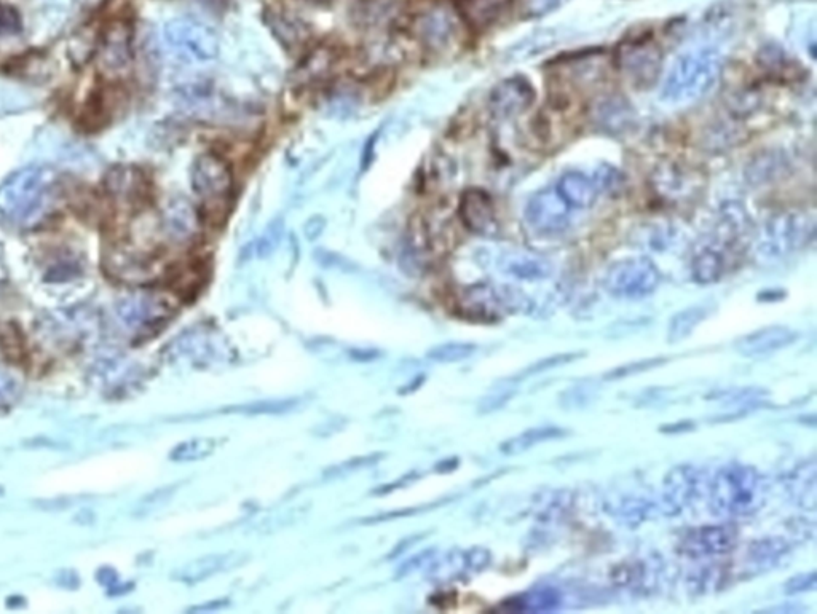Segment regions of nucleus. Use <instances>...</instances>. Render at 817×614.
I'll use <instances>...</instances> for the list:
<instances>
[{
  "instance_id": "18",
  "label": "nucleus",
  "mask_w": 817,
  "mask_h": 614,
  "mask_svg": "<svg viewBox=\"0 0 817 614\" xmlns=\"http://www.w3.org/2000/svg\"><path fill=\"white\" fill-rule=\"evenodd\" d=\"M591 119L599 130L608 134H621L634 125L636 112L623 96L607 95L597 99L593 104Z\"/></svg>"
},
{
  "instance_id": "27",
  "label": "nucleus",
  "mask_w": 817,
  "mask_h": 614,
  "mask_svg": "<svg viewBox=\"0 0 817 614\" xmlns=\"http://www.w3.org/2000/svg\"><path fill=\"white\" fill-rule=\"evenodd\" d=\"M556 189L559 195L569 203L570 208H591L599 195L593 178H588L580 171H567L562 174Z\"/></svg>"
},
{
  "instance_id": "2",
  "label": "nucleus",
  "mask_w": 817,
  "mask_h": 614,
  "mask_svg": "<svg viewBox=\"0 0 817 614\" xmlns=\"http://www.w3.org/2000/svg\"><path fill=\"white\" fill-rule=\"evenodd\" d=\"M768 485L752 466H725L712 479L709 498L714 514L722 517H749L763 508Z\"/></svg>"
},
{
  "instance_id": "30",
  "label": "nucleus",
  "mask_w": 817,
  "mask_h": 614,
  "mask_svg": "<svg viewBox=\"0 0 817 614\" xmlns=\"http://www.w3.org/2000/svg\"><path fill=\"white\" fill-rule=\"evenodd\" d=\"M561 603L562 595L557 589H554V587H538V589H532V591L508 600V602H505V607L513 611L541 613V611L556 610Z\"/></svg>"
},
{
  "instance_id": "23",
  "label": "nucleus",
  "mask_w": 817,
  "mask_h": 614,
  "mask_svg": "<svg viewBox=\"0 0 817 614\" xmlns=\"http://www.w3.org/2000/svg\"><path fill=\"white\" fill-rule=\"evenodd\" d=\"M511 302V294H502L487 284H476L466 289L462 296L463 310L478 318L494 319L500 316Z\"/></svg>"
},
{
  "instance_id": "41",
  "label": "nucleus",
  "mask_w": 817,
  "mask_h": 614,
  "mask_svg": "<svg viewBox=\"0 0 817 614\" xmlns=\"http://www.w3.org/2000/svg\"><path fill=\"white\" fill-rule=\"evenodd\" d=\"M597 398L596 388L591 383L570 386L559 396L561 406L567 410L585 409Z\"/></svg>"
},
{
  "instance_id": "24",
  "label": "nucleus",
  "mask_w": 817,
  "mask_h": 614,
  "mask_svg": "<svg viewBox=\"0 0 817 614\" xmlns=\"http://www.w3.org/2000/svg\"><path fill=\"white\" fill-rule=\"evenodd\" d=\"M727 265V251L709 240L691 259V276L698 284H714L725 275Z\"/></svg>"
},
{
  "instance_id": "34",
  "label": "nucleus",
  "mask_w": 817,
  "mask_h": 614,
  "mask_svg": "<svg viewBox=\"0 0 817 614\" xmlns=\"http://www.w3.org/2000/svg\"><path fill=\"white\" fill-rule=\"evenodd\" d=\"M730 573L720 565H706L688 575V591L704 595L722 589L728 583Z\"/></svg>"
},
{
  "instance_id": "47",
  "label": "nucleus",
  "mask_w": 817,
  "mask_h": 614,
  "mask_svg": "<svg viewBox=\"0 0 817 614\" xmlns=\"http://www.w3.org/2000/svg\"><path fill=\"white\" fill-rule=\"evenodd\" d=\"M450 32H452V24L447 20V16L433 15L428 18V39L433 40L436 44H441L444 40L449 39Z\"/></svg>"
},
{
  "instance_id": "38",
  "label": "nucleus",
  "mask_w": 817,
  "mask_h": 614,
  "mask_svg": "<svg viewBox=\"0 0 817 614\" xmlns=\"http://www.w3.org/2000/svg\"><path fill=\"white\" fill-rule=\"evenodd\" d=\"M476 350L478 347L474 343L447 342L431 348L427 353V358L433 363H460V361L471 358Z\"/></svg>"
},
{
  "instance_id": "29",
  "label": "nucleus",
  "mask_w": 817,
  "mask_h": 614,
  "mask_svg": "<svg viewBox=\"0 0 817 614\" xmlns=\"http://www.w3.org/2000/svg\"><path fill=\"white\" fill-rule=\"evenodd\" d=\"M572 506L573 496L569 490H549L535 501V517L541 524H556L569 516Z\"/></svg>"
},
{
  "instance_id": "49",
  "label": "nucleus",
  "mask_w": 817,
  "mask_h": 614,
  "mask_svg": "<svg viewBox=\"0 0 817 614\" xmlns=\"http://www.w3.org/2000/svg\"><path fill=\"white\" fill-rule=\"evenodd\" d=\"M564 0H527L525 2V15L543 16L553 12Z\"/></svg>"
},
{
  "instance_id": "9",
  "label": "nucleus",
  "mask_w": 817,
  "mask_h": 614,
  "mask_svg": "<svg viewBox=\"0 0 817 614\" xmlns=\"http://www.w3.org/2000/svg\"><path fill=\"white\" fill-rule=\"evenodd\" d=\"M570 213L572 208L557 189H543L525 206V221L541 235H557L569 227Z\"/></svg>"
},
{
  "instance_id": "6",
  "label": "nucleus",
  "mask_w": 817,
  "mask_h": 614,
  "mask_svg": "<svg viewBox=\"0 0 817 614\" xmlns=\"http://www.w3.org/2000/svg\"><path fill=\"white\" fill-rule=\"evenodd\" d=\"M615 63L632 87L650 88L663 72V52L652 39L628 40L616 48Z\"/></svg>"
},
{
  "instance_id": "3",
  "label": "nucleus",
  "mask_w": 817,
  "mask_h": 614,
  "mask_svg": "<svg viewBox=\"0 0 817 614\" xmlns=\"http://www.w3.org/2000/svg\"><path fill=\"white\" fill-rule=\"evenodd\" d=\"M166 47L181 63L206 64L216 60L221 52L219 37L211 26L194 20L178 18L166 24Z\"/></svg>"
},
{
  "instance_id": "20",
  "label": "nucleus",
  "mask_w": 817,
  "mask_h": 614,
  "mask_svg": "<svg viewBox=\"0 0 817 614\" xmlns=\"http://www.w3.org/2000/svg\"><path fill=\"white\" fill-rule=\"evenodd\" d=\"M790 552V544L784 538H763L750 544L744 555V573L749 576L762 575L765 571L778 567Z\"/></svg>"
},
{
  "instance_id": "19",
  "label": "nucleus",
  "mask_w": 817,
  "mask_h": 614,
  "mask_svg": "<svg viewBox=\"0 0 817 614\" xmlns=\"http://www.w3.org/2000/svg\"><path fill=\"white\" fill-rule=\"evenodd\" d=\"M99 66L103 71L119 74L130 66L131 37L125 24H114L107 29L98 53Z\"/></svg>"
},
{
  "instance_id": "15",
  "label": "nucleus",
  "mask_w": 817,
  "mask_h": 614,
  "mask_svg": "<svg viewBox=\"0 0 817 614\" xmlns=\"http://www.w3.org/2000/svg\"><path fill=\"white\" fill-rule=\"evenodd\" d=\"M497 267L503 275L519 281H541L551 276L549 260L527 249H505L498 252Z\"/></svg>"
},
{
  "instance_id": "1",
  "label": "nucleus",
  "mask_w": 817,
  "mask_h": 614,
  "mask_svg": "<svg viewBox=\"0 0 817 614\" xmlns=\"http://www.w3.org/2000/svg\"><path fill=\"white\" fill-rule=\"evenodd\" d=\"M723 64L725 60L719 48L711 45L690 48L677 56L669 69L661 88V99L664 103L683 106L704 98L722 77Z\"/></svg>"
},
{
  "instance_id": "11",
  "label": "nucleus",
  "mask_w": 817,
  "mask_h": 614,
  "mask_svg": "<svg viewBox=\"0 0 817 614\" xmlns=\"http://www.w3.org/2000/svg\"><path fill=\"white\" fill-rule=\"evenodd\" d=\"M537 99V91L524 75H513L490 91L489 109L495 120H513L529 111Z\"/></svg>"
},
{
  "instance_id": "52",
  "label": "nucleus",
  "mask_w": 817,
  "mask_h": 614,
  "mask_svg": "<svg viewBox=\"0 0 817 614\" xmlns=\"http://www.w3.org/2000/svg\"><path fill=\"white\" fill-rule=\"evenodd\" d=\"M420 476L422 474L412 473L404 474V476L399 477L398 481L391 482V484L382 485L380 489L374 490L375 495H385V493L395 492V490L404 489V487H409V485L414 484V482L419 481Z\"/></svg>"
},
{
  "instance_id": "40",
  "label": "nucleus",
  "mask_w": 817,
  "mask_h": 614,
  "mask_svg": "<svg viewBox=\"0 0 817 614\" xmlns=\"http://www.w3.org/2000/svg\"><path fill=\"white\" fill-rule=\"evenodd\" d=\"M757 63L758 66L762 67L763 71L776 75V77L789 71L790 66L789 55L778 45H765L758 52Z\"/></svg>"
},
{
  "instance_id": "48",
  "label": "nucleus",
  "mask_w": 817,
  "mask_h": 614,
  "mask_svg": "<svg viewBox=\"0 0 817 614\" xmlns=\"http://www.w3.org/2000/svg\"><path fill=\"white\" fill-rule=\"evenodd\" d=\"M20 29V18L13 8L0 7V36L15 34Z\"/></svg>"
},
{
  "instance_id": "39",
  "label": "nucleus",
  "mask_w": 817,
  "mask_h": 614,
  "mask_svg": "<svg viewBox=\"0 0 817 614\" xmlns=\"http://www.w3.org/2000/svg\"><path fill=\"white\" fill-rule=\"evenodd\" d=\"M383 458H385V453H371V455H363V457L350 458V460L342 461V463H337V465L326 469L324 479L332 481V479L352 476V474L360 473L363 469L377 465Z\"/></svg>"
},
{
  "instance_id": "26",
  "label": "nucleus",
  "mask_w": 817,
  "mask_h": 614,
  "mask_svg": "<svg viewBox=\"0 0 817 614\" xmlns=\"http://www.w3.org/2000/svg\"><path fill=\"white\" fill-rule=\"evenodd\" d=\"M166 230L174 240L187 241L197 235L198 214L190 201L174 198L165 208Z\"/></svg>"
},
{
  "instance_id": "33",
  "label": "nucleus",
  "mask_w": 817,
  "mask_h": 614,
  "mask_svg": "<svg viewBox=\"0 0 817 614\" xmlns=\"http://www.w3.org/2000/svg\"><path fill=\"white\" fill-rule=\"evenodd\" d=\"M711 313V308L706 305H695V307L685 308L672 316L668 327V342L679 343L688 339L699 324Z\"/></svg>"
},
{
  "instance_id": "36",
  "label": "nucleus",
  "mask_w": 817,
  "mask_h": 614,
  "mask_svg": "<svg viewBox=\"0 0 817 614\" xmlns=\"http://www.w3.org/2000/svg\"><path fill=\"white\" fill-rule=\"evenodd\" d=\"M650 511H652V503L640 495L621 496L615 508H613V512L618 516V519L623 524L631 525V527L642 524L647 519Z\"/></svg>"
},
{
  "instance_id": "28",
  "label": "nucleus",
  "mask_w": 817,
  "mask_h": 614,
  "mask_svg": "<svg viewBox=\"0 0 817 614\" xmlns=\"http://www.w3.org/2000/svg\"><path fill=\"white\" fill-rule=\"evenodd\" d=\"M786 171L787 160L782 157L781 152L765 150L750 160L746 168V179L750 185L760 187L778 181Z\"/></svg>"
},
{
  "instance_id": "45",
  "label": "nucleus",
  "mask_w": 817,
  "mask_h": 614,
  "mask_svg": "<svg viewBox=\"0 0 817 614\" xmlns=\"http://www.w3.org/2000/svg\"><path fill=\"white\" fill-rule=\"evenodd\" d=\"M817 586V573L810 571V573H802V575H795L784 584V594L798 595L805 594V592H813Z\"/></svg>"
},
{
  "instance_id": "37",
  "label": "nucleus",
  "mask_w": 817,
  "mask_h": 614,
  "mask_svg": "<svg viewBox=\"0 0 817 614\" xmlns=\"http://www.w3.org/2000/svg\"><path fill=\"white\" fill-rule=\"evenodd\" d=\"M218 444V439H214V437H197V439H190V441L176 445L173 452H171V458H173L174 461L203 460V458H208L216 452Z\"/></svg>"
},
{
  "instance_id": "14",
  "label": "nucleus",
  "mask_w": 817,
  "mask_h": 614,
  "mask_svg": "<svg viewBox=\"0 0 817 614\" xmlns=\"http://www.w3.org/2000/svg\"><path fill=\"white\" fill-rule=\"evenodd\" d=\"M699 490V471L695 466L680 465L669 471L664 477L661 504L669 516L680 514L695 500Z\"/></svg>"
},
{
  "instance_id": "50",
  "label": "nucleus",
  "mask_w": 817,
  "mask_h": 614,
  "mask_svg": "<svg viewBox=\"0 0 817 614\" xmlns=\"http://www.w3.org/2000/svg\"><path fill=\"white\" fill-rule=\"evenodd\" d=\"M436 506H438V504H430V506H419V508L403 509V511L388 512V514H382V516L368 517V519L363 520V524H380V522H387V520H395L399 519V517H407L412 516V514H419L420 511H425V509L436 508Z\"/></svg>"
},
{
  "instance_id": "10",
  "label": "nucleus",
  "mask_w": 817,
  "mask_h": 614,
  "mask_svg": "<svg viewBox=\"0 0 817 614\" xmlns=\"http://www.w3.org/2000/svg\"><path fill=\"white\" fill-rule=\"evenodd\" d=\"M739 532L735 525H703L683 536L680 549L690 559L722 557L738 546Z\"/></svg>"
},
{
  "instance_id": "17",
  "label": "nucleus",
  "mask_w": 817,
  "mask_h": 614,
  "mask_svg": "<svg viewBox=\"0 0 817 614\" xmlns=\"http://www.w3.org/2000/svg\"><path fill=\"white\" fill-rule=\"evenodd\" d=\"M653 187L664 200L682 201L690 200L698 192L701 181L695 171L679 163H666L653 174Z\"/></svg>"
},
{
  "instance_id": "53",
  "label": "nucleus",
  "mask_w": 817,
  "mask_h": 614,
  "mask_svg": "<svg viewBox=\"0 0 817 614\" xmlns=\"http://www.w3.org/2000/svg\"><path fill=\"white\" fill-rule=\"evenodd\" d=\"M420 540H422V535H415L411 536V538H406V540L401 541V543H399L398 546L393 549V552L388 555V559H395V557H398L399 554H403V552H406L407 549L411 548V546L419 543Z\"/></svg>"
},
{
  "instance_id": "46",
  "label": "nucleus",
  "mask_w": 817,
  "mask_h": 614,
  "mask_svg": "<svg viewBox=\"0 0 817 614\" xmlns=\"http://www.w3.org/2000/svg\"><path fill=\"white\" fill-rule=\"evenodd\" d=\"M435 555V549H427V551L414 555V557L406 560V562H404L403 565L398 568V571H396V578H407L409 575H414L415 571L422 570V568H427L428 563L433 560Z\"/></svg>"
},
{
  "instance_id": "13",
  "label": "nucleus",
  "mask_w": 817,
  "mask_h": 614,
  "mask_svg": "<svg viewBox=\"0 0 817 614\" xmlns=\"http://www.w3.org/2000/svg\"><path fill=\"white\" fill-rule=\"evenodd\" d=\"M458 213L463 225L474 235L492 237L498 230L497 213L489 193L481 189H468L462 195Z\"/></svg>"
},
{
  "instance_id": "32",
  "label": "nucleus",
  "mask_w": 817,
  "mask_h": 614,
  "mask_svg": "<svg viewBox=\"0 0 817 614\" xmlns=\"http://www.w3.org/2000/svg\"><path fill=\"white\" fill-rule=\"evenodd\" d=\"M511 0H462L465 20L476 29H484L502 16Z\"/></svg>"
},
{
  "instance_id": "42",
  "label": "nucleus",
  "mask_w": 817,
  "mask_h": 614,
  "mask_svg": "<svg viewBox=\"0 0 817 614\" xmlns=\"http://www.w3.org/2000/svg\"><path fill=\"white\" fill-rule=\"evenodd\" d=\"M581 356H583V353H564V355H554L549 356V358L538 359L537 363L525 367L524 370H521V372H519L516 377L511 378V380H513V382H521V380H525V378L541 374V372H546V370L556 369V367L565 366V364L572 363V361H577Z\"/></svg>"
},
{
  "instance_id": "4",
  "label": "nucleus",
  "mask_w": 817,
  "mask_h": 614,
  "mask_svg": "<svg viewBox=\"0 0 817 614\" xmlns=\"http://www.w3.org/2000/svg\"><path fill=\"white\" fill-rule=\"evenodd\" d=\"M758 235V249L763 256L784 257L810 243L814 221L808 214L781 211L766 219Z\"/></svg>"
},
{
  "instance_id": "16",
  "label": "nucleus",
  "mask_w": 817,
  "mask_h": 614,
  "mask_svg": "<svg viewBox=\"0 0 817 614\" xmlns=\"http://www.w3.org/2000/svg\"><path fill=\"white\" fill-rule=\"evenodd\" d=\"M798 334L787 326H768L743 335L736 340L735 348L747 358L773 355L797 342Z\"/></svg>"
},
{
  "instance_id": "44",
  "label": "nucleus",
  "mask_w": 817,
  "mask_h": 614,
  "mask_svg": "<svg viewBox=\"0 0 817 614\" xmlns=\"http://www.w3.org/2000/svg\"><path fill=\"white\" fill-rule=\"evenodd\" d=\"M593 181L599 192L615 193L623 187L624 178L613 166L604 165L596 171Z\"/></svg>"
},
{
  "instance_id": "12",
  "label": "nucleus",
  "mask_w": 817,
  "mask_h": 614,
  "mask_svg": "<svg viewBox=\"0 0 817 614\" xmlns=\"http://www.w3.org/2000/svg\"><path fill=\"white\" fill-rule=\"evenodd\" d=\"M489 549L471 548L465 551H450L443 557H433L427 570V576L435 583H450L463 576L476 575L490 565Z\"/></svg>"
},
{
  "instance_id": "35",
  "label": "nucleus",
  "mask_w": 817,
  "mask_h": 614,
  "mask_svg": "<svg viewBox=\"0 0 817 614\" xmlns=\"http://www.w3.org/2000/svg\"><path fill=\"white\" fill-rule=\"evenodd\" d=\"M297 398L288 399H267V401L251 402V404H241V406L227 407L224 414L241 415H281L299 406Z\"/></svg>"
},
{
  "instance_id": "5",
  "label": "nucleus",
  "mask_w": 817,
  "mask_h": 614,
  "mask_svg": "<svg viewBox=\"0 0 817 614\" xmlns=\"http://www.w3.org/2000/svg\"><path fill=\"white\" fill-rule=\"evenodd\" d=\"M661 273L652 260L645 257L618 260L608 268L604 286L608 294L618 299L637 300L652 296L660 288Z\"/></svg>"
},
{
  "instance_id": "22",
  "label": "nucleus",
  "mask_w": 817,
  "mask_h": 614,
  "mask_svg": "<svg viewBox=\"0 0 817 614\" xmlns=\"http://www.w3.org/2000/svg\"><path fill=\"white\" fill-rule=\"evenodd\" d=\"M660 571L650 560H626L613 570L612 581L620 589L631 592L650 591L658 584Z\"/></svg>"
},
{
  "instance_id": "31",
  "label": "nucleus",
  "mask_w": 817,
  "mask_h": 614,
  "mask_svg": "<svg viewBox=\"0 0 817 614\" xmlns=\"http://www.w3.org/2000/svg\"><path fill=\"white\" fill-rule=\"evenodd\" d=\"M567 434V431L557 426H538L532 430L524 431L518 436L510 437L508 441L500 445V452L505 455H519V453L527 452L535 445L543 444V442L557 441Z\"/></svg>"
},
{
  "instance_id": "43",
  "label": "nucleus",
  "mask_w": 817,
  "mask_h": 614,
  "mask_svg": "<svg viewBox=\"0 0 817 614\" xmlns=\"http://www.w3.org/2000/svg\"><path fill=\"white\" fill-rule=\"evenodd\" d=\"M668 363L666 358H647L634 361V363L624 364V366L616 367L604 375L605 380H621V378L632 377V375L642 374L648 370L661 367Z\"/></svg>"
},
{
  "instance_id": "7",
  "label": "nucleus",
  "mask_w": 817,
  "mask_h": 614,
  "mask_svg": "<svg viewBox=\"0 0 817 614\" xmlns=\"http://www.w3.org/2000/svg\"><path fill=\"white\" fill-rule=\"evenodd\" d=\"M47 173L40 168L16 171L0 185V211L15 219L31 216L44 200Z\"/></svg>"
},
{
  "instance_id": "8",
  "label": "nucleus",
  "mask_w": 817,
  "mask_h": 614,
  "mask_svg": "<svg viewBox=\"0 0 817 614\" xmlns=\"http://www.w3.org/2000/svg\"><path fill=\"white\" fill-rule=\"evenodd\" d=\"M192 189L206 203L225 200L233 190V174L229 163L214 154H203L190 171Z\"/></svg>"
},
{
  "instance_id": "51",
  "label": "nucleus",
  "mask_w": 817,
  "mask_h": 614,
  "mask_svg": "<svg viewBox=\"0 0 817 614\" xmlns=\"http://www.w3.org/2000/svg\"><path fill=\"white\" fill-rule=\"evenodd\" d=\"M511 398H513V393H500L494 394V396H487V398L482 399L481 404L478 406L479 414H490V412L502 409Z\"/></svg>"
},
{
  "instance_id": "25",
  "label": "nucleus",
  "mask_w": 817,
  "mask_h": 614,
  "mask_svg": "<svg viewBox=\"0 0 817 614\" xmlns=\"http://www.w3.org/2000/svg\"><path fill=\"white\" fill-rule=\"evenodd\" d=\"M787 492L797 506L806 511H814L817 504V466L816 461L808 460L790 473L787 479Z\"/></svg>"
},
{
  "instance_id": "21",
  "label": "nucleus",
  "mask_w": 817,
  "mask_h": 614,
  "mask_svg": "<svg viewBox=\"0 0 817 614\" xmlns=\"http://www.w3.org/2000/svg\"><path fill=\"white\" fill-rule=\"evenodd\" d=\"M245 560V555L238 554V552L205 555V557H200V559L192 560V562L187 563L186 567H182L181 570H179L176 578L186 584L202 583V581L213 578V576L219 575V573H224V571L238 567V565L245 562Z\"/></svg>"
},
{
  "instance_id": "54",
  "label": "nucleus",
  "mask_w": 817,
  "mask_h": 614,
  "mask_svg": "<svg viewBox=\"0 0 817 614\" xmlns=\"http://www.w3.org/2000/svg\"><path fill=\"white\" fill-rule=\"evenodd\" d=\"M691 428H693V423L683 422L679 423V425L666 426V428H661V431H666V433H682V431L691 430Z\"/></svg>"
}]
</instances>
